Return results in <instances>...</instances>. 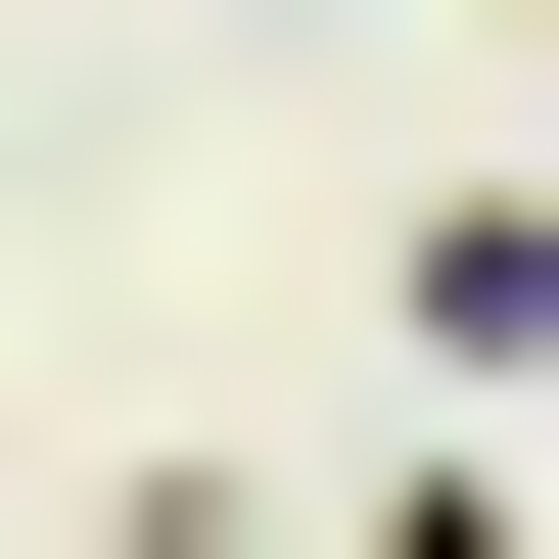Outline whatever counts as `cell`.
Segmentation results:
<instances>
[{"instance_id":"6da1fadb","label":"cell","mask_w":559,"mask_h":559,"mask_svg":"<svg viewBox=\"0 0 559 559\" xmlns=\"http://www.w3.org/2000/svg\"><path fill=\"white\" fill-rule=\"evenodd\" d=\"M373 326H419V466H466V419L559 373V187H419V234H373Z\"/></svg>"}]
</instances>
